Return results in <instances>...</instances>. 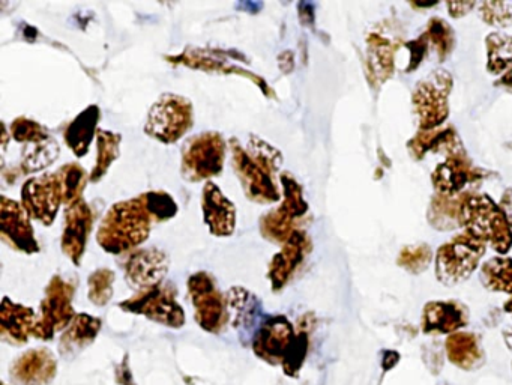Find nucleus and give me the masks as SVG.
Here are the masks:
<instances>
[{
    "instance_id": "9d476101",
    "label": "nucleus",
    "mask_w": 512,
    "mask_h": 385,
    "mask_svg": "<svg viewBox=\"0 0 512 385\" xmlns=\"http://www.w3.org/2000/svg\"><path fill=\"white\" fill-rule=\"evenodd\" d=\"M188 291L196 309L197 324L209 333H221L229 324V310L214 277L203 271L193 274L188 279Z\"/></svg>"
},
{
    "instance_id": "72a5a7b5",
    "label": "nucleus",
    "mask_w": 512,
    "mask_h": 385,
    "mask_svg": "<svg viewBox=\"0 0 512 385\" xmlns=\"http://www.w3.org/2000/svg\"><path fill=\"white\" fill-rule=\"evenodd\" d=\"M61 175L62 191H64V204L73 205L82 199V193L88 184V175L80 164L68 163L59 170Z\"/></svg>"
},
{
    "instance_id": "423d86ee",
    "label": "nucleus",
    "mask_w": 512,
    "mask_h": 385,
    "mask_svg": "<svg viewBox=\"0 0 512 385\" xmlns=\"http://www.w3.org/2000/svg\"><path fill=\"white\" fill-rule=\"evenodd\" d=\"M485 252V243L472 235H458L437 250L436 276L443 285L454 286L466 282L476 268Z\"/></svg>"
},
{
    "instance_id": "412c9836",
    "label": "nucleus",
    "mask_w": 512,
    "mask_h": 385,
    "mask_svg": "<svg viewBox=\"0 0 512 385\" xmlns=\"http://www.w3.org/2000/svg\"><path fill=\"white\" fill-rule=\"evenodd\" d=\"M469 322L466 306L458 301H431L422 313V331L427 334H454Z\"/></svg>"
},
{
    "instance_id": "2f4dec72",
    "label": "nucleus",
    "mask_w": 512,
    "mask_h": 385,
    "mask_svg": "<svg viewBox=\"0 0 512 385\" xmlns=\"http://www.w3.org/2000/svg\"><path fill=\"white\" fill-rule=\"evenodd\" d=\"M490 73L502 74L512 70V37L505 34H491L485 40Z\"/></svg>"
},
{
    "instance_id": "7c9ffc66",
    "label": "nucleus",
    "mask_w": 512,
    "mask_h": 385,
    "mask_svg": "<svg viewBox=\"0 0 512 385\" xmlns=\"http://www.w3.org/2000/svg\"><path fill=\"white\" fill-rule=\"evenodd\" d=\"M481 279L493 292L512 294V259L493 258L482 265Z\"/></svg>"
},
{
    "instance_id": "9b49d317",
    "label": "nucleus",
    "mask_w": 512,
    "mask_h": 385,
    "mask_svg": "<svg viewBox=\"0 0 512 385\" xmlns=\"http://www.w3.org/2000/svg\"><path fill=\"white\" fill-rule=\"evenodd\" d=\"M121 309L137 315L148 316L152 321L166 327L179 328L185 324L184 309L176 301L175 286L161 283L146 291L137 292L136 297L119 304Z\"/></svg>"
},
{
    "instance_id": "bb28decb",
    "label": "nucleus",
    "mask_w": 512,
    "mask_h": 385,
    "mask_svg": "<svg viewBox=\"0 0 512 385\" xmlns=\"http://www.w3.org/2000/svg\"><path fill=\"white\" fill-rule=\"evenodd\" d=\"M407 148L416 160H421L430 151H448L452 152V155H457L463 149L461 148L460 137L451 127L443 128V130L419 131L410 140Z\"/></svg>"
},
{
    "instance_id": "39448f33",
    "label": "nucleus",
    "mask_w": 512,
    "mask_h": 385,
    "mask_svg": "<svg viewBox=\"0 0 512 385\" xmlns=\"http://www.w3.org/2000/svg\"><path fill=\"white\" fill-rule=\"evenodd\" d=\"M193 125L191 101L181 95L164 94L149 110L145 133L164 145H172L188 133Z\"/></svg>"
},
{
    "instance_id": "dca6fc26",
    "label": "nucleus",
    "mask_w": 512,
    "mask_h": 385,
    "mask_svg": "<svg viewBox=\"0 0 512 385\" xmlns=\"http://www.w3.org/2000/svg\"><path fill=\"white\" fill-rule=\"evenodd\" d=\"M94 225V214L86 201L74 202L65 213V228L62 234V250L79 267L86 252L89 234Z\"/></svg>"
},
{
    "instance_id": "f3484780",
    "label": "nucleus",
    "mask_w": 512,
    "mask_h": 385,
    "mask_svg": "<svg viewBox=\"0 0 512 385\" xmlns=\"http://www.w3.org/2000/svg\"><path fill=\"white\" fill-rule=\"evenodd\" d=\"M310 252L311 240L307 232L296 231L289 241L283 244V249L274 256L269 265L268 277L271 280L272 291H281L286 286L293 274L304 264Z\"/></svg>"
},
{
    "instance_id": "37998d69",
    "label": "nucleus",
    "mask_w": 512,
    "mask_h": 385,
    "mask_svg": "<svg viewBox=\"0 0 512 385\" xmlns=\"http://www.w3.org/2000/svg\"><path fill=\"white\" fill-rule=\"evenodd\" d=\"M472 8H475L473 2H470V4H466V2H451V4H448L449 14L455 19L466 16Z\"/></svg>"
},
{
    "instance_id": "6e6552de",
    "label": "nucleus",
    "mask_w": 512,
    "mask_h": 385,
    "mask_svg": "<svg viewBox=\"0 0 512 385\" xmlns=\"http://www.w3.org/2000/svg\"><path fill=\"white\" fill-rule=\"evenodd\" d=\"M73 283L55 276L46 289V297L35 322L34 336L40 340H52L58 331L67 330L76 318L73 307Z\"/></svg>"
},
{
    "instance_id": "f8f14e48",
    "label": "nucleus",
    "mask_w": 512,
    "mask_h": 385,
    "mask_svg": "<svg viewBox=\"0 0 512 385\" xmlns=\"http://www.w3.org/2000/svg\"><path fill=\"white\" fill-rule=\"evenodd\" d=\"M64 204L61 175L59 172L31 178L22 187V205L31 219L44 226L53 225L59 208Z\"/></svg>"
},
{
    "instance_id": "5701e85b",
    "label": "nucleus",
    "mask_w": 512,
    "mask_h": 385,
    "mask_svg": "<svg viewBox=\"0 0 512 385\" xmlns=\"http://www.w3.org/2000/svg\"><path fill=\"white\" fill-rule=\"evenodd\" d=\"M398 37L389 38L383 32H374L367 38V64L371 79L383 83L394 71V55L397 50Z\"/></svg>"
},
{
    "instance_id": "de8ad7c7",
    "label": "nucleus",
    "mask_w": 512,
    "mask_h": 385,
    "mask_svg": "<svg viewBox=\"0 0 512 385\" xmlns=\"http://www.w3.org/2000/svg\"><path fill=\"white\" fill-rule=\"evenodd\" d=\"M503 309H505L506 313H509V315H512V298L509 301H506L505 306H503Z\"/></svg>"
},
{
    "instance_id": "58836bf2",
    "label": "nucleus",
    "mask_w": 512,
    "mask_h": 385,
    "mask_svg": "<svg viewBox=\"0 0 512 385\" xmlns=\"http://www.w3.org/2000/svg\"><path fill=\"white\" fill-rule=\"evenodd\" d=\"M11 137L19 143H37L52 136L40 122L29 118H17L11 124Z\"/></svg>"
},
{
    "instance_id": "c9c22d12",
    "label": "nucleus",
    "mask_w": 512,
    "mask_h": 385,
    "mask_svg": "<svg viewBox=\"0 0 512 385\" xmlns=\"http://www.w3.org/2000/svg\"><path fill=\"white\" fill-rule=\"evenodd\" d=\"M425 35H427L428 41L436 46L440 61H445L451 55L455 44V35L451 26L445 20L434 17L428 23Z\"/></svg>"
},
{
    "instance_id": "b1692460",
    "label": "nucleus",
    "mask_w": 512,
    "mask_h": 385,
    "mask_svg": "<svg viewBox=\"0 0 512 385\" xmlns=\"http://www.w3.org/2000/svg\"><path fill=\"white\" fill-rule=\"evenodd\" d=\"M227 310L233 327L239 333H250L251 328L259 322L262 316V304L256 295L245 288H232L227 294Z\"/></svg>"
},
{
    "instance_id": "e433bc0d",
    "label": "nucleus",
    "mask_w": 512,
    "mask_h": 385,
    "mask_svg": "<svg viewBox=\"0 0 512 385\" xmlns=\"http://www.w3.org/2000/svg\"><path fill=\"white\" fill-rule=\"evenodd\" d=\"M89 300L95 306H106L113 297L115 273L109 268H100L89 277Z\"/></svg>"
},
{
    "instance_id": "49530a36",
    "label": "nucleus",
    "mask_w": 512,
    "mask_h": 385,
    "mask_svg": "<svg viewBox=\"0 0 512 385\" xmlns=\"http://www.w3.org/2000/svg\"><path fill=\"white\" fill-rule=\"evenodd\" d=\"M497 85L508 86V88H512V70H509L508 73L503 74L500 82H497Z\"/></svg>"
},
{
    "instance_id": "c756f323",
    "label": "nucleus",
    "mask_w": 512,
    "mask_h": 385,
    "mask_svg": "<svg viewBox=\"0 0 512 385\" xmlns=\"http://www.w3.org/2000/svg\"><path fill=\"white\" fill-rule=\"evenodd\" d=\"M122 137L113 131L100 130L97 136V161L89 175V181L98 182L109 172L110 166L121 155Z\"/></svg>"
},
{
    "instance_id": "f704fd0d",
    "label": "nucleus",
    "mask_w": 512,
    "mask_h": 385,
    "mask_svg": "<svg viewBox=\"0 0 512 385\" xmlns=\"http://www.w3.org/2000/svg\"><path fill=\"white\" fill-rule=\"evenodd\" d=\"M140 196L145 202L146 210H148L152 222H167L178 213V205H176L175 199L166 191H148V193H143Z\"/></svg>"
},
{
    "instance_id": "7ed1b4c3",
    "label": "nucleus",
    "mask_w": 512,
    "mask_h": 385,
    "mask_svg": "<svg viewBox=\"0 0 512 385\" xmlns=\"http://www.w3.org/2000/svg\"><path fill=\"white\" fill-rule=\"evenodd\" d=\"M460 226L467 234L488 243L499 255H506L512 247V226L505 213L493 199L469 195L460 210Z\"/></svg>"
},
{
    "instance_id": "393cba45",
    "label": "nucleus",
    "mask_w": 512,
    "mask_h": 385,
    "mask_svg": "<svg viewBox=\"0 0 512 385\" xmlns=\"http://www.w3.org/2000/svg\"><path fill=\"white\" fill-rule=\"evenodd\" d=\"M100 116V107L89 106L77 115L65 130V143L77 157H85L88 154L95 136H98L97 127Z\"/></svg>"
},
{
    "instance_id": "a19ab883",
    "label": "nucleus",
    "mask_w": 512,
    "mask_h": 385,
    "mask_svg": "<svg viewBox=\"0 0 512 385\" xmlns=\"http://www.w3.org/2000/svg\"><path fill=\"white\" fill-rule=\"evenodd\" d=\"M308 351V334L305 331L296 334L295 340H293L292 346H290L289 352H287L286 358L283 361L284 372L287 375L298 372L299 367L304 363L305 355Z\"/></svg>"
},
{
    "instance_id": "1a4fd4ad",
    "label": "nucleus",
    "mask_w": 512,
    "mask_h": 385,
    "mask_svg": "<svg viewBox=\"0 0 512 385\" xmlns=\"http://www.w3.org/2000/svg\"><path fill=\"white\" fill-rule=\"evenodd\" d=\"M452 91V77L448 71H433L413 92V106L419 116L422 130H436L449 115L448 97Z\"/></svg>"
},
{
    "instance_id": "4be33fe9",
    "label": "nucleus",
    "mask_w": 512,
    "mask_h": 385,
    "mask_svg": "<svg viewBox=\"0 0 512 385\" xmlns=\"http://www.w3.org/2000/svg\"><path fill=\"white\" fill-rule=\"evenodd\" d=\"M35 316L31 307L13 303L10 298H4L2 310H0V334L5 342L14 345H23L28 342L29 334L34 333Z\"/></svg>"
},
{
    "instance_id": "a211bd4d",
    "label": "nucleus",
    "mask_w": 512,
    "mask_h": 385,
    "mask_svg": "<svg viewBox=\"0 0 512 385\" xmlns=\"http://www.w3.org/2000/svg\"><path fill=\"white\" fill-rule=\"evenodd\" d=\"M203 220L209 232L215 237H230L235 232L236 208L230 199L224 196L215 182L208 181L202 195Z\"/></svg>"
},
{
    "instance_id": "79ce46f5",
    "label": "nucleus",
    "mask_w": 512,
    "mask_h": 385,
    "mask_svg": "<svg viewBox=\"0 0 512 385\" xmlns=\"http://www.w3.org/2000/svg\"><path fill=\"white\" fill-rule=\"evenodd\" d=\"M428 43L430 41H428L427 35L424 34L418 40L410 41V43L406 44L410 52L409 67L406 68V73H410V71L416 70L419 67L425 53H427Z\"/></svg>"
},
{
    "instance_id": "a878e982",
    "label": "nucleus",
    "mask_w": 512,
    "mask_h": 385,
    "mask_svg": "<svg viewBox=\"0 0 512 385\" xmlns=\"http://www.w3.org/2000/svg\"><path fill=\"white\" fill-rule=\"evenodd\" d=\"M101 321L88 313H79L59 340V349L64 357H74L97 339Z\"/></svg>"
},
{
    "instance_id": "4c0bfd02",
    "label": "nucleus",
    "mask_w": 512,
    "mask_h": 385,
    "mask_svg": "<svg viewBox=\"0 0 512 385\" xmlns=\"http://www.w3.org/2000/svg\"><path fill=\"white\" fill-rule=\"evenodd\" d=\"M431 249L427 244L404 247L398 256V265L412 274H421L431 262Z\"/></svg>"
},
{
    "instance_id": "2eb2a0df",
    "label": "nucleus",
    "mask_w": 512,
    "mask_h": 385,
    "mask_svg": "<svg viewBox=\"0 0 512 385\" xmlns=\"http://www.w3.org/2000/svg\"><path fill=\"white\" fill-rule=\"evenodd\" d=\"M167 271L169 258L158 249L137 250L125 262V279L137 292L161 285Z\"/></svg>"
},
{
    "instance_id": "c03bdc74",
    "label": "nucleus",
    "mask_w": 512,
    "mask_h": 385,
    "mask_svg": "<svg viewBox=\"0 0 512 385\" xmlns=\"http://www.w3.org/2000/svg\"><path fill=\"white\" fill-rule=\"evenodd\" d=\"M500 210L505 213L506 219L509 220L512 226V187L503 193L502 201H500Z\"/></svg>"
},
{
    "instance_id": "f03ea898",
    "label": "nucleus",
    "mask_w": 512,
    "mask_h": 385,
    "mask_svg": "<svg viewBox=\"0 0 512 385\" xmlns=\"http://www.w3.org/2000/svg\"><path fill=\"white\" fill-rule=\"evenodd\" d=\"M151 223L142 196L118 202L101 222L97 234L98 244L110 255L131 252L148 240Z\"/></svg>"
},
{
    "instance_id": "4468645a",
    "label": "nucleus",
    "mask_w": 512,
    "mask_h": 385,
    "mask_svg": "<svg viewBox=\"0 0 512 385\" xmlns=\"http://www.w3.org/2000/svg\"><path fill=\"white\" fill-rule=\"evenodd\" d=\"M293 325L286 316H268L253 337V349L268 363H283L295 340Z\"/></svg>"
},
{
    "instance_id": "20e7f679",
    "label": "nucleus",
    "mask_w": 512,
    "mask_h": 385,
    "mask_svg": "<svg viewBox=\"0 0 512 385\" xmlns=\"http://www.w3.org/2000/svg\"><path fill=\"white\" fill-rule=\"evenodd\" d=\"M280 182L283 204L260 219V232L266 240L284 244L296 231H301L298 222L308 213V204L301 185L289 172L281 173Z\"/></svg>"
},
{
    "instance_id": "ea45409f",
    "label": "nucleus",
    "mask_w": 512,
    "mask_h": 385,
    "mask_svg": "<svg viewBox=\"0 0 512 385\" xmlns=\"http://www.w3.org/2000/svg\"><path fill=\"white\" fill-rule=\"evenodd\" d=\"M482 20L496 28H506L512 23L511 5L505 2H484L479 8Z\"/></svg>"
},
{
    "instance_id": "aec40b11",
    "label": "nucleus",
    "mask_w": 512,
    "mask_h": 385,
    "mask_svg": "<svg viewBox=\"0 0 512 385\" xmlns=\"http://www.w3.org/2000/svg\"><path fill=\"white\" fill-rule=\"evenodd\" d=\"M56 358L47 349H31L17 358L11 367V379L17 385H49L56 376Z\"/></svg>"
},
{
    "instance_id": "6ab92c4d",
    "label": "nucleus",
    "mask_w": 512,
    "mask_h": 385,
    "mask_svg": "<svg viewBox=\"0 0 512 385\" xmlns=\"http://www.w3.org/2000/svg\"><path fill=\"white\" fill-rule=\"evenodd\" d=\"M484 172L476 169L461 154L451 155L448 160L436 167L433 173V184L439 195L457 196L463 193L467 184L479 181Z\"/></svg>"
},
{
    "instance_id": "09e8293b",
    "label": "nucleus",
    "mask_w": 512,
    "mask_h": 385,
    "mask_svg": "<svg viewBox=\"0 0 512 385\" xmlns=\"http://www.w3.org/2000/svg\"><path fill=\"white\" fill-rule=\"evenodd\" d=\"M4 385H7V384H4Z\"/></svg>"
},
{
    "instance_id": "a18cd8bd",
    "label": "nucleus",
    "mask_w": 512,
    "mask_h": 385,
    "mask_svg": "<svg viewBox=\"0 0 512 385\" xmlns=\"http://www.w3.org/2000/svg\"><path fill=\"white\" fill-rule=\"evenodd\" d=\"M400 361V355L395 351H385L382 357L383 370H391Z\"/></svg>"
},
{
    "instance_id": "473e14b6",
    "label": "nucleus",
    "mask_w": 512,
    "mask_h": 385,
    "mask_svg": "<svg viewBox=\"0 0 512 385\" xmlns=\"http://www.w3.org/2000/svg\"><path fill=\"white\" fill-rule=\"evenodd\" d=\"M59 155V145L53 137L43 140V142L31 143L28 151L23 157V172L32 173L37 170L46 169L55 163Z\"/></svg>"
},
{
    "instance_id": "c85d7f7f",
    "label": "nucleus",
    "mask_w": 512,
    "mask_h": 385,
    "mask_svg": "<svg viewBox=\"0 0 512 385\" xmlns=\"http://www.w3.org/2000/svg\"><path fill=\"white\" fill-rule=\"evenodd\" d=\"M469 193H461L457 196L439 195L437 193L428 208V222L437 231H449L455 226H460V210L464 199Z\"/></svg>"
},
{
    "instance_id": "cd10ccee",
    "label": "nucleus",
    "mask_w": 512,
    "mask_h": 385,
    "mask_svg": "<svg viewBox=\"0 0 512 385\" xmlns=\"http://www.w3.org/2000/svg\"><path fill=\"white\" fill-rule=\"evenodd\" d=\"M445 346L449 361L460 369L475 370L484 363V351L475 334H449Z\"/></svg>"
},
{
    "instance_id": "0eeeda50",
    "label": "nucleus",
    "mask_w": 512,
    "mask_h": 385,
    "mask_svg": "<svg viewBox=\"0 0 512 385\" xmlns=\"http://www.w3.org/2000/svg\"><path fill=\"white\" fill-rule=\"evenodd\" d=\"M227 145L214 131L197 134L182 149V176L188 182L208 181L223 172Z\"/></svg>"
},
{
    "instance_id": "f257e3e1",
    "label": "nucleus",
    "mask_w": 512,
    "mask_h": 385,
    "mask_svg": "<svg viewBox=\"0 0 512 385\" xmlns=\"http://www.w3.org/2000/svg\"><path fill=\"white\" fill-rule=\"evenodd\" d=\"M233 167L250 201L260 205L280 201L275 173L280 170L283 155L274 146L257 136L248 137L247 146L238 139L230 140Z\"/></svg>"
},
{
    "instance_id": "ddd939ff",
    "label": "nucleus",
    "mask_w": 512,
    "mask_h": 385,
    "mask_svg": "<svg viewBox=\"0 0 512 385\" xmlns=\"http://www.w3.org/2000/svg\"><path fill=\"white\" fill-rule=\"evenodd\" d=\"M31 217L26 213L23 205L19 202L2 196L0 202V234L5 243L10 244L17 252L32 255L38 253L37 238H35L34 228L31 225Z\"/></svg>"
}]
</instances>
